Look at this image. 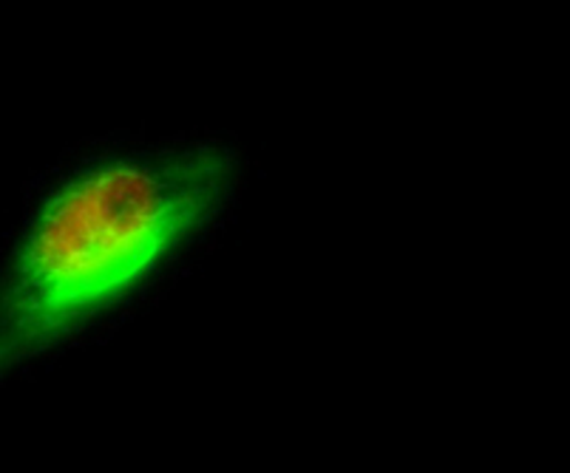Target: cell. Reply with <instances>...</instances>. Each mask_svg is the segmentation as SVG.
<instances>
[{
    "instance_id": "obj_1",
    "label": "cell",
    "mask_w": 570,
    "mask_h": 473,
    "mask_svg": "<svg viewBox=\"0 0 570 473\" xmlns=\"http://www.w3.org/2000/svg\"><path fill=\"white\" fill-rule=\"evenodd\" d=\"M236 159L219 142L108 148L32 196L0 293V366L60 355L151 295L225 218Z\"/></svg>"
}]
</instances>
